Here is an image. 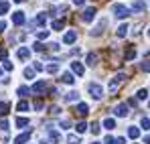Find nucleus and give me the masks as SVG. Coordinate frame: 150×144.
<instances>
[{"label":"nucleus","instance_id":"18","mask_svg":"<svg viewBox=\"0 0 150 144\" xmlns=\"http://www.w3.org/2000/svg\"><path fill=\"white\" fill-rule=\"evenodd\" d=\"M77 99H79V94H77V92H71V94L65 96V101H67V104H69V101H77Z\"/></svg>","mask_w":150,"mask_h":144},{"label":"nucleus","instance_id":"21","mask_svg":"<svg viewBox=\"0 0 150 144\" xmlns=\"http://www.w3.org/2000/svg\"><path fill=\"white\" fill-rule=\"evenodd\" d=\"M8 10H10V2H0V16L6 14Z\"/></svg>","mask_w":150,"mask_h":144},{"label":"nucleus","instance_id":"34","mask_svg":"<svg viewBox=\"0 0 150 144\" xmlns=\"http://www.w3.org/2000/svg\"><path fill=\"white\" fill-rule=\"evenodd\" d=\"M47 71H49V73H57V71H59V65L51 63V65H47Z\"/></svg>","mask_w":150,"mask_h":144},{"label":"nucleus","instance_id":"46","mask_svg":"<svg viewBox=\"0 0 150 144\" xmlns=\"http://www.w3.org/2000/svg\"><path fill=\"white\" fill-rule=\"evenodd\" d=\"M6 55H8V53H6V49H0V59H4Z\"/></svg>","mask_w":150,"mask_h":144},{"label":"nucleus","instance_id":"50","mask_svg":"<svg viewBox=\"0 0 150 144\" xmlns=\"http://www.w3.org/2000/svg\"><path fill=\"white\" fill-rule=\"evenodd\" d=\"M14 2H23V0H14Z\"/></svg>","mask_w":150,"mask_h":144},{"label":"nucleus","instance_id":"5","mask_svg":"<svg viewBox=\"0 0 150 144\" xmlns=\"http://www.w3.org/2000/svg\"><path fill=\"white\" fill-rule=\"evenodd\" d=\"M75 41H77V33H75V31H67L65 37H63V43H65V45H71Z\"/></svg>","mask_w":150,"mask_h":144},{"label":"nucleus","instance_id":"19","mask_svg":"<svg viewBox=\"0 0 150 144\" xmlns=\"http://www.w3.org/2000/svg\"><path fill=\"white\" fill-rule=\"evenodd\" d=\"M126 33H128V24H122V26L118 28V33H116V35H118V39H124Z\"/></svg>","mask_w":150,"mask_h":144},{"label":"nucleus","instance_id":"43","mask_svg":"<svg viewBox=\"0 0 150 144\" xmlns=\"http://www.w3.org/2000/svg\"><path fill=\"white\" fill-rule=\"evenodd\" d=\"M33 49H35V51H43V49H45V47H43L41 43H35V47H33Z\"/></svg>","mask_w":150,"mask_h":144},{"label":"nucleus","instance_id":"48","mask_svg":"<svg viewBox=\"0 0 150 144\" xmlns=\"http://www.w3.org/2000/svg\"><path fill=\"white\" fill-rule=\"evenodd\" d=\"M83 2H85V0H73V4H77V6H81Z\"/></svg>","mask_w":150,"mask_h":144},{"label":"nucleus","instance_id":"3","mask_svg":"<svg viewBox=\"0 0 150 144\" xmlns=\"http://www.w3.org/2000/svg\"><path fill=\"white\" fill-rule=\"evenodd\" d=\"M93 16H96V8H93V6H89V8H85V10H83L81 21H83V23H91V21H93Z\"/></svg>","mask_w":150,"mask_h":144},{"label":"nucleus","instance_id":"42","mask_svg":"<svg viewBox=\"0 0 150 144\" xmlns=\"http://www.w3.org/2000/svg\"><path fill=\"white\" fill-rule=\"evenodd\" d=\"M103 142H105V144H114V138H112V136H105Z\"/></svg>","mask_w":150,"mask_h":144},{"label":"nucleus","instance_id":"40","mask_svg":"<svg viewBox=\"0 0 150 144\" xmlns=\"http://www.w3.org/2000/svg\"><path fill=\"white\" fill-rule=\"evenodd\" d=\"M114 144H126V138H124V136H120V138L114 140Z\"/></svg>","mask_w":150,"mask_h":144},{"label":"nucleus","instance_id":"10","mask_svg":"<svg viewBox=\"0 0 150 144\" xmlns=\"http://www.w3.org/2000/svg\"><path fill=\"white\" fill-rule=\"evenodd\" d=\"M71 69H73V73H77V75H83V73H85V67H83L79 61H73V63H71Z\"/></svg>","mask_w":150,"mask_h":144},{"label":"nucleus","instance_id":"39","mask_svg":"<svg viewBox=\"0 0 150 144\" xmlns=\"http://www.w3.org/2000/svg\"><path fill=\"white\" fill-rule=\"evenodd\" d=\"M61 128H63V130H69V128H71V124H69L67 120H63V122H61Z\"/></svg>","mask_w":150,"mask_h":144},{"label":"nucleus","instance_id":"17","mask_svg":"<svg viewBox=\"0 0 150 144\" xmlns=\"http://www.w3.org/2000/svg\"><path fill=\"white\" fill-rule=\"evenodd\" d=\"M61 81H63V83H69V85H71V83H73L75 79H73V73H63V77H61Z\"/></svg>","mask_w":150,"mask_h":144},{"label":"nucleus","instance_id":"47","mask_svg":"<svg viewBox=\"0 0 150 144\" xmlns=\"http://www.w3.org/2000/svg\"><path fill=\"white\" fill-rule=\"evenodd\" d=\"M4 28H6V23H4V21H0V33H2Z\"/></svg>","mask_w":150,"mask_h":144},{"label":"nucleus","instance_id":"36","mask_svg":"<svg viewBox=\"0 0 150 144\" xmlns=\"http://www.w3.org/2000/svg\"><path fill=\"white\" fill-rule=\"evenodd\" d=\"M140 69H142V71H146V73H148V71H150V61H144V63L140 65Z\"/></svg>","mask_w":150,"mask_h":144},{"label":"nucleus","instance_id":"49","mask_svg":"<svg viewBox=\"0 0 150 144\" xmlns=\"http://www.w3.org/2000/svg\"><path fill=\"white\" fill-rule=\"evenodd\" d=\"M144 144H150V136H144Z\"/></svg>","mask_w":150,"mask_h":144},{"label":"nucleus","instance_id":"16","mask_svg":"<svg viewBox=\"0 0 150 144\" xmlns=\"http://www.w3.org/2000/svg\"><path fill=\"white\" fill-rule=\"evenodd\" d=\"M49 138H51V140H53L55 144H57V142H61V134H59L57 130H53V128L49 130Z\"/></svg>","mask_w":150,"mask_h":144},{"label":"nucleus","instance_id":"22","mask_svg":"<svg viewBox=\"0 0 150 144\" xmlns=\"http://www.w3.org/2000/svg\"><path fill=\"white\" fill-rule=\"evenodd\" d=\"M45 23H47V16H45V14H39V16L35 18V24H37V26H43Z\"/></svg>","mask_w":150,"mask_h":144},{"label":"nucleus","instance_id":"12","mask_svg":"<svg viewBox=\"0 0 150 144\" xmlns=\"http://www.w3.org/2000/svg\"><path fill=\"white\" fill-rule=\"evenodd\" d=\"M28 138H30V132H25V134H18V136L14 138V144H25V142H28Z\"/></svg>","mask_w":150,"mask_h":144},{"label":"nucleus","instance_id":"31","mask_svg":"<svg viewBox=\"0 0 150 144\" xmlns=\"http://www.w3.org/2000/svg\"><path fill=\"white\" fill-rule=\"evenodd\" d=\"M6 112H8V104L6 101H0V116H4Z\"/></svg>","mask_w":150,"mask_h":144},{"label":"nucleus","instance_id":"32","mask_svg":"<svg viewBox=\"0 0 150 144\" xmlns=\"http://www.w3.org/2000/svg\"><path fill=\"white\" fill-rule=\"evenodd\" d=\"M67 142L69 144H79V138H77L75 134H69V136H67Z\"/></svg>","mask_w":150,"mask_h":144},{"label":"nucleus","instance_id":"38","mask_svg":"<svg viewBox=\"0 0 150 144\" xmlns=\"http://www.w3.org/2000/svg\"><path fill=\"white\" fill-rule=\"evenodd\" d=\"M37 37H39V39L43 41V39H47V37H49V31H41V33H39Z\"/></svg>","mask_w":150,"mask_h":144},{"label":"nucleus","instance_id":"7","mask_svg":"<svg viewBox=\"0 0 150 144\" xmlns=\"http://www.w3.org/2000/svg\"><path fill=\"white\" fill-rule=\"evenodd\" d=\"M146 8V2L144 0H136L134 4H132V12H142Z\"/></svg>","mask_w":150,"mask_h":144},{"label":"nucleus","instance_id":"13","mask_svg":"<svg viewBox=\"0 0 150 144\" xmlns=\"http://www.w3.org/2000/svg\"><path fill=\"white\" fill-rule=\"evenodd\" d=\"M12 23L14 24H23L25 23V12H21V10L14 12V14H12Z\"/></svg>","mask_w":150,"mask_h":144},{"label":"nucleus","instance_id":"25","mask_svg":"<svg viewBox=\"0 0 150 144\" xmlns=\"http://www.w3.org/2000/svg\"><path fill=\"white\" fill-rule=\"evenodd\" d=\"M28 94H30V89H28L26 85H21V87H18V96L21 97H26Z\"/></svg>","mask_w":150,"mask_h":144},{"label":"nucleus","instance_id":"35","mask_svg":"<svg viewBox=\"0 0 150 144\" xmlns=\"http://www.w3.org/2000/svg\"><path fill=\"white\" fill-rule=\"evenodd\" d=\"M91 134H100V124H98V122L91 124Z\"/></svg>","mask_w":150,"mask_h":144},{"label":"nucleus","instance_id":"41","mask_svg":"<svg viewBox=\"0 0 150 144\" xmlns=\"http://www.w3.org/2000/svg\"><path fill=\"white\" fill-rule=\"evenodd\" d=\"M0 128H2V130H6V128H8V122H6V120H0Z\"/></svg>","mask_w":150,"mask_h":144},{"label":"nucleus","instance_id":"44","mask_svg":"<svg viewBox=\"0 0 150 144\" xmlns=\"http://www.w3.org/2000/svg\"><path fill=\"white\" fill-rule=\"evenodd\" d=\"M4 69H6V71H10V69H12V63H8V61H6V63H4Z\"/></svg>","mask_w":150,"mask_h":144},{"label":"nucleus","instance_id":"14","mask_svg":"<svg viewBox=\"0 0 150 144\" xmlns=\"http://www.w3.org/2000/svg\"><path fill=\"white\" fill-rule=\"evenodd\" d=\"M87 112H89V106H87V104H83V101L77 104V114H79V116H87Z\"/></svg>","mask_w":150,"mask_h":144},{"label":"nucleus","instance_id":"4","mask_svg":"<svg viewBox=\"0 0 150 144\" xmlns=\"http://www.w3.org/2000/svg\"><path fill=\"white\" fill-rule=\"evenodd\" d=\"M114 116L126 118V116H128V106H126V104H118V106L114 108Z\"/></svg>","mask_w":150,"mask_h":144},{"label":"nucleus","instance_id":"27","mask_svg":"<svg viewBox=\"0 0 150 144\" xmlns=\"http://www.w3.org/2000/svg\"><path fill=\"white\" fill-rule=\"evenodd\" d=\"M140 128L142 130H150V118H142L140 120Z\"/></svg>","mask_w":150,"mask_h":144},{"label":"nucleus","instance_id":"52","mask_svg":"<svg viewBox=\"0 0 150 144\" xmlns=\"http://www.w3.org/2000/svg\"><path fill=\"white\" fill-rule=\"evenodd\" d=\"M148 37H150V28H148Z\"/></svg>","mask_w":150,"mask_h":144},{"label":"nucleus","instance_id":"24","mask_svg":"<svg viewBox=\"0 0 150 144\" xmlns=\"http://www.w3.org/2000/svg\"><path fill=\"white\" fill-rule=\"evenodd\" d=\"M75 130H77L79 134H83V132L87 130V124H85V122H77V126H75Z\"/></svg>","mask_w":150,"mask_h":144},{"label":"nucleus","instance_id":"54","mask_svg":"<svg viewBox=\"0 0 150 144\" xmlns=\"http://www.w3.org/2000/svg\"><path fill=\"white\" fill-rule=\"evenodd\" d=\"M0 73H2V69H0Z\"/></svg>","mask_w":150,"mask_h":144},{"label":"nucleus","instance_id":"53","mask_svg":"<svg viewBox=\"0 0 150 144\" xmlns=\"http://www.w3.org/2000/svg\"><path fill=\"white\" fill-rule=\"evenodd\" d=\"M41 144H47V142H41Z\"/></svg>","mask_w":150,"mask_h":144},{"label":"nucleus","instance_id":"26","mask_svg":"<svg viewBox=\"0 0 150 144\" xmlns=\"http://www.w3.org/2000/svg\"><path fill=\"white\" fill-rule=\"evenodd\" d=\"M134 57H136V49L130 47L128 51H126V61H130V59H134Z\"/></svg>","mask_w":150,"mask_h":144},{"label":"nucleus","instance_id":"20","mask_svg":"<svg viewBox=\"0 0 150 144\" xmlns=\"http://www.w3.org/2000/svg\"><path fill=\"white\" fill-rule=\"evenodd\" d=\"M103 126H105L108 130H114V128H116V120H114V118H108V120H103Z\"/></svg>","mask_w":150,"mask_h":144},{"label":"nucleus","instance_id":"37","mask_svg":"<svg viewBox=\"0 0 150 144\" xmlns=\"http://www.w3.org/2000/svg\"><path fill=\"white\" fill-rule=\"evenodd\" d=\"M25 77L26 79H33V77H35V71H33V69H25Z\"/></svg>","mask_w":150,"mask_h":144},{"label":"nucleus","instance_id":"23","mask_svg":"<svg viewBox=\"0 0 150 144\" xmlns=\"http://www.w3.org/2000/svg\"><path fill=\"white\" fill-rule=\"evenodd\" d=\"M85 61H87V65H96V61H98V55H96V53H89Z\"/></svg>","mask_w":150,"mask_h":144},{"label":"nucleus","instance_id":"29","mask_svg":"<svg viewBox=\"0 0 150 144\" xmlns=\"http://www.w3.org/2000/svg\"><path fill=\"white\" fill-rule=\"evenodd\" d=\"M16 110H18V112H26V110H28V104H26L25 99H23V101H18V106H16Z\"/></svg>","mask_w":150,"mask_h":144},{"label":"nucleus","instance_id":"51","mask_svg":"<svg viewBox=\"0 0 150 144\" xmlns=\"http://www.w3.org/2000/svg\"><path fill=\"white\" fill-rule=\"evenodd\" d=\"M91 144H100V142H91Z\"/></svg>","mask_w":150,"mask_h":144},{"label":"nucleus","instance_id":"11","mask_svg":"<svg viewBox=\"0 0 150 144\" xmlns=\"http://www.w3.org/2000/svg\"><path fill=\"white\" fill-rule=\"evenodd\" d=\"M128 136L134 138V140L140 138V128H138V126H130V128H128Z\"/></svg>","mask_w":150,"mask_h":144},{"label":"nucleus","instance_id":"2","mask_svg":"<svg viewBox=\"0 0 150 144\" xmlns=\"http://www.w3.org/2000/svg\"><path fill=\"white\" fill-rule=\"evenodd\" d=\"M87 92L96 97V99H101V97H103V87H101L100 83H89V85H87Z\"/></svg>","mask_w":150,"mask_h":144},{"label":"nucleus","instance_id":"45","mask_svg":"<svg viewBox=\"0 0 150 144\" xmlns=\"http://www.w3.org/2000/svg\"><path fill=\"white\" fill-rule=\"evenodd\" d=\"M35 110H43V101H37L35 104Z\"/></svg>","mask_w":150,"mask_h":144},{"label":"nucleus","instance_id":"9","mask_svg":"<svg viewBox=\"0 0 150 144\" xmlns=\"http://www.w3.org/2000/svg\"><path fill=\"white\" fill-rule=\"evenodd\" d=\"M105 24H108L105 21H100V23H98V26L91 31V37H98V35H101V33H103V28H105Z\"/></svg>","mask_w":150,"mask_h":144},{"label":"nucleus","instance_id":"1","mask_svg":"<svg viewBox=\"0 0 150 144\" xmlns=\"http://www.w3.org/2000/svg\"><path fill=\"white\" fill-rule=\"evenodd\" d=\"M112 10H114V16L116 18H128L130 16V8L124 6V4H114Z\"/></svg>","mask_w":150,"mask_h":144},{"label":"nucleus","instance_id":"33","mask_svg":"<svg viewBox=\"0 0 150 144\" xmlns=\"http://www.w3.org/2000/svg\"><path fill=\"white\" fill-rule=\"evenodd\" d=\"M63 24H65V21H55V23H53V28H55V31H61Z\"/></svg>","mask_w":150,"mask_h":144},{"label":"nucleus","instance_id":"30","mask_svg":"<svg viewBox=\"0 0 150 144\" xmlns=\"http://www.w3.org/2000/svg\"><path fill=\"white\" fill-rule=\"evenodd\" d=\"M146 96H148V92H146V89H138V94H136V99H146Z\"/></svg>","mask_w":150,"mask_h":144},{"label":"nucleus","instance_id":"8","mask_svg":"<svg viewBox=\"0 0 150 144\" xmlns=\"http://www.w3.org/2000/svg\"><path fill=\"white\" fill-rule=\"evenodd\" d=\"M45 89H47V81H37V83L33 85V92H35V94H43Z\"/></svg>","mask_w":150,"mask_h":144},{"label":"nucleus","instance_id":"28","mask_svg":"<svg viewBox=\"0 0 150 144\" xmlns=\"http://www.w3.org/2000/svg\"><path fill=\"white\" fill-rule=\"evenodd\" d=\"M25 126H28L26 118H16V128H25Z\"/></svg>","mask_w":150,"mask_h":144},{"label":"nucleus","instance_id":"6","mask_svg":"<svg viewBox=\"0 0 150 144\" xmlns=\"http://www.w3.org/2000/svg\"><path fill=\"white\" fill-rule=\"evenodd\" d=\"M122 79H124V73H118V75L110 81V92H116V87L120 85V81H122Z\"/></svg>","mask_w":150,"mask_h":144},{"label":"nucleus","instance_id":"15","mask_svg":"<svg viewBox=\"0 0 150 144\" xmlns=\"http://www.w3.org/2000/svg\"><path fill=\"white\" fill-rule=\"evenodd\" d=\"M28 57H30V51H28L26 47H21V49H18V59H23V61H26Z\"/></svg>","mask_w":150,"mask_h":144}]
</instances>
